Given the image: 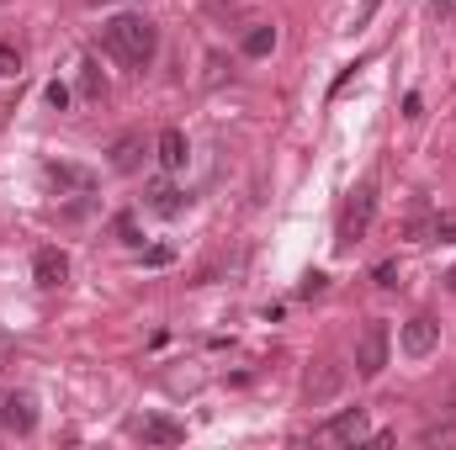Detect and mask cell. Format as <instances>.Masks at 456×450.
<instances>
[{"mask_svg": "<svg viewBox=\"0 0 456 450\" xmlns=\"http://www.w3.org/2000/svg\"><path fill=\"white\" fill-rule=\"evenodd\" d=\"M107 53L122 59L127 69H143L154 53H159V32H154V21L143 16V11H122L107 21Z\"/></svg>", "mask_w": 456, "mask_h": 450, "instance_id": "obj_1", "label": "cell"}, {"mask_svg": "<svg viewBox=\"0 0 456 450\" xmlns=\"http://www.w3.org/2000/svg\"><path fill=\"white\" fill-rule=\"evenodd\" d=\"M371 213H377V186H371V181H361V186H355V197L345 202V213H340V238H335V244L350 249V244L371 228Z\"/></svg>", "mask_w": 456, "mask_h": 450, "instance_id": "obj_2", "label": "cell"}, {"mask_svg": "<svg viewBox=\"0 0 456 450\" xmlns=\"http://www.w3.org/2000/svg\"><path fill=\"white\" fill-rule=\"evenodd\" d=\"M387 350H393L387 324H366V334L355 339V371L361 376H382L387 371Z\"/></svg>", "mask_w": 456, "mask_h": 450, "instance_id": "obj_3", "label": "cell"}, {"mask_svg": "<svg viewBox=\"0 0 456 450\" xmlns=\"http://www.w3.org/2000/svg\"><path fill=\"white\" fill-rule=\"evenodd\" d=\"M398 344H403V355H409V360H425V355L441 344V324H436V318H409V324H403V334H398Z\"/></svg>", "mask_w": 456, "mask_h": 450, "instance_id": "obj_4", "label": "cell"}, {"mask_svg": "<svg viewBox=\"0 0 456 450\" xmlns=\"http://www.w3.org/2000/svg\"><path fill=\"white\" fill-rule=\"evenodd\" d=\"M32 281H37V286H48V292H53V286H64V281H69V254H64V249H53V244H48V249H37V254H32Z\"/></svg>", "mask_w": 456, "mask_h": 450, "instance_id": "obj_5", "label": "cell"}, {"mask_svg": "<svg viewBox=\"0 0 456 450\" xmlns=\"http://www.w3.org/2000/svg\"><path fill=\"white\" fill-rule=\"evenodd\" d=\"M43 181L53 191H75V197H91V186H96V175L91 170H75V165H43Z\"/></svg>", "mask_w": 456, "mask_h": 450, "instance_id": "obj_6", "label": "cell"}, {"mask_svg": "<svg viewBox=\"0 0 456 450\" xmlns=\"http://www.w3.org/2000/svg\"><path fill=\"white\" fill-rule=\"evenodd\" d=\"M324 440H335V446L366 440V408H345V414H335V419L324 424Z\"/></svg>", "mask_w": 456, "mask_h": 450, "instance_id": "obj_7", "label": "cell"}, {"mask_svg": "<svg viewBox=\"0 0 456 450\" xmlns=\"http://www.w3.org/2000/svg\"><path fill=\"white\" fill-rule=\"evenodd\" d=\"M186 159H191L186 133H181V127H165V133H159V165H165V170H186Z\"/></svg>", "mask_w": 456, "mask_h": 450, "instance_id": "obj_8", "label": "cell"}, {"mask_svg": "<svg viewBox=\"0 0 456 450\" xmlns=\"http://www.w3.org/2000/svg\"><path fill=\"white\" fill-rule=\"evenodd\" d=\"M143 207H149V213H159V218H175V213L186 207V197H181L170 181H154V186L143 191Z\"/></svg>", "mask_w": 456, "mask_h": 450, "instance_id": "obj_9", "label": "cell"}, {"mask_svg": "<svg viewBox=\"0 0 456 450\" xmlns=\"http://www.w3.org/2000/svg\"><path fill=\"white\" fill-rule=\"evenodd\" d=\"M138 435H143L149 446H181V440H186V430H181L175 419H165V414H149V419L138 424Z\"/></svg>", "mask_w": 456, "mask_h": 450, "instance_id": "obj_10", "label": "cell"}, {"mask_svg": "<svg viewBox=\"0 0 456 450\" xmlns=\"http://www.w3.org/2000/svg\"><path fill=\"white\" fill-rule=\"evenodd\" d=\"M138 159H143V138L138 133H122L112 143V170H138Z\"/></svg>", "mask_w": 456, "mask_h": 450, "instance_id": "obj_11", "label": "cell"}, {"mask_svg": "<svg viewBox=\"0 0 456 450\" xmlns=\"http://www.w3.org/2000/svg\"><path fill=\"white\" fill-rule=\"evenodd\" d=\"M5 424L27 435V430L37 424V408H32V398H21V392H11V398H5Z\"/></svg>", "mask_w": 456, "mask_h": 450, "instance_id": "obj_12", "label": "cell"}, {"mask_svg": "<svg viewBox=\"0 0 456 450\" xmlns=\"http://www.w3.org/2000/svg\"><path fill=\"white\" fill-rule=\"evenodd\" d=\"M335 387H340V371H335V366H324V371H308V403H324Z\"/></svg>", "mask_w": 456, "mask_h": 450, "instance_id": "obj_13", "label": "cell"}, {"mask_svg": "<svg viewBox=\"0 0 456 450\" xmlns=\"http://www.w3.org/2000/svg\"><path fill=\"white\" fill-rule=\"evenodd\" d=\"M271 48H276V27H249V32H244V53H249V59H265Z\"/></svg>", "mask_w": 456, "mask_h": 450, "instance_id": "obj_14", "label": "cell"}, {"mask_svg": "<svg viewBox=\"0 0 456 450\" xmlns=\"http://www.w3.org/2000/svg\"><path fill=\"white\" fill-rule=\"evenodd\" d=\"M112 233L122 238V244H143V238H138V218H133V213H117V218H112Z\"/></svg>", "mask_w": 456, "mask_h": 450, "instance_id": "obj_15", "label": "cell"}, {"mask_svg": "<svg viewBox=\"0 0 456 450\" xmlns=\"http://www.w3.org/2000/svg\"><path fill=\"white\" fill-rule=\"evenodd\" d=\"M430 238H456V213H441V218H430Z\"/></svg>", "mask_w": 456, "mask_h": 450, "instance_id": "obj_16", "label": "cell"}, {"mask_svg": "<svg viewBox=\"0 0 456 450\" xmlns=\"http://www.w3.org/2000/svg\"><path fill=\"white\" fill-rule=\"evenodd\" d=\"M16 69H21V53H16L11 43H0V80H11Z\"/></svg>", "mask_w": 456, "mask_h": 450, "instance_id": "obj_17", "label": "cell"}, {"mask_svg": "<svg viewBox=\"0 0 456 450\" xmlns=\"http://www.w3.org/2000/svg\"><path fill=\"white\" fill-rule=\"evenodd\" d=\"M80 91H86V96H102V75H96V59H86V75H80Z\"/></svg>", "mask_w": 456, "mask_h": 450, "instance_id": "obj_18", "label": "cell"}, {"mask_svg": "<svg viewBox=\"0 0 456 450\" xmlns=\"http://www.w3.org/2000/svg\"><path fill=\"white\" fill-rule=\"evenodd\" d=\"M175 260V249L170 244H154V249H143V265H170Z\"/></svg>", "mask_w": 456, "mask_h": 450, "instance_id": "obj_19", "label": "cell"}, {"mask_svg": "<svg viewBox=\"0 0 456 450\" xmlns=\"http://www.w3.org/2000/svg\"><path fill=\"white\" fill-rule=\"evenodd\" d=\"M48 107H53V112H64V107H69V85H59V80H53V85H48Z\"/></svg>", "mask_w": 456, "mask_h": 450, "instance_id": "obj_20", "label": "cell"}, {"mask_svg": "<svg viewBox=\"0 0 456 450\" xmlns=\"http://www.w3.org/2000/svg\"><path fill=\"white\" fill-rule=\"evenodd\" d=\"M324 286H330V276H319V270H314V276H303V286H297V292H303V297H319Z\"/></svg>", "mask_w": 456, "mask_h": 450, "instance_id": "obj_21", "label": "cell"}, {"mask_svg": "<svg viewBox=\"0 0 456 450\" xmlns=\"http://www.w3.org/2000/svg\"><path fill=\"white\" fill-rule=\"evenodd\" d=\"M377 286H398V265H393V260L377 265Z\"/></svg>", "mask_w": 456, "mask_h": 450, "instance_id": "obj_22", "label": "cell"}, {"mask_svg": "<svg viewBox=\"0 0 456 450\" xmlns=\"http://www.w3.org/2000/svg\"><path fill=\"white\" fill-rule=\"evenodd\" d=\"M377 5H382V0H361V11H355V27H366V21L377 16Z\"/></svg>", "mask_w": 456, "mask_h": 450, "instance_id": "obj_23", "label": "cell"}, {"mask_svg": "<svg viewBox=\"0 0 456 450\" xmlns=\"http://www.w3.org/2000/svg\"><path fill=\"white\" fill-rule=\"evenodd\" d=\"M436 440H446V446H456V430H425V446H436Z\"/></svg>", "mask_w": 456, "mask_h": 450, "instance_id": "obj_24", "label": "cell"}, {"mask_svg": "<svg viewBox=\"0 0 456 450\" xmlns=\"http://www.w3.org/2000/svg\"><path fill=\"white\" fill-rule=\"evenodd\" d=\"M5 398H11V392H0V424H5Z\"/></svg>", "mask_w": 456, "mask_h": 450, "instance_id": "obj_25", "label": "cell"}, {"mask_svg": "<svg viewBox=\"0 0 456 450\" xmlns=\"http://www.w3.org/2000/svg\"><path fill=\"white\" fill-rule=\"evenodd\" d=\"M446 286H452V292H456V265H452V276H446Z\"/></svg>", "mask_w": 456, "mask_h": 450, "instance_id": "obj_26", "label": "cell"}, {"mask_svg": "<svg viewBox=\"0 0 456 450\" xmlns=\"http://www.w3.org/2000/svg\"><path fill=\"white\" fill-rule=\"evenodd\" d=\"M91 5H112V0H91Z\"/></svg>", "mask_w": 456, "mask_h": 450, "instance_id": "obj_27", "label": "cell"}]
</instances>
